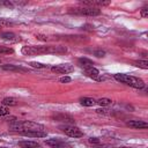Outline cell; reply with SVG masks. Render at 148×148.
<instances>
[{"label": "cell", "instance_id": "obj_1", "mask_svg": "<svg viewBox=\"0 0 148 148\" xmlns=\"http://www.w3.org/2000/svg\"><path fill=\"white\" fill-rule=\"evenodd\" d=\"M9 127H10V131L18 132L20 134L23 132H43L44 131V126L42 124L30 121V120H24V121L15 120L10 124Z\"/></svg>", "mask_w": 148, "mask_h": 148}, {"label": "cell", "instance_id": "obj_2", "mask_svg": "<svg viewBox=\"0 0 148 148\" xmlns=\"http://www.w3.org/2000/svg\"><path fill=\"white\" fill-rule=\"evenodd\" d=\"M114 79L121 83H125L132 88H136V89H141L145 87V82L142 79L136 77V76H132V75H127V74H114Z\"/></svg>", "mask_w": 148, "mask_h": 148}, {"label": "cell", "instance_id": "obj_3", "mask_svg": "<svg viewBox=\"0 0 148 148\" xmlns=\"http://www.w3.org/2000/svg\"><path fill=\"white\" fill-rule=\"evenodd\" d=\"M68 13L71 14H76V15H87V16H97L101 14V10L97 9L96 7H75V8H69Z\"/></svg>", "mask_w": 148, "mask_h": 148}, {"label": "cell", "instance_id": "obj_4", "mask_svg": "<svg viewBox=\"0 0 148 148\" xmlns=\"http://www.w3.org/2000/svg\"><path fill=\"white\" fill-rule=\"evenodd\" d=\"M21 52L25 56H34V54H42V53H50V46L44 45H27L23 46Z\"/></svg>", "mask_w": 148, "mask_h": 148}, {"label": "cell", "instance_id": "obj_5", "mask_svg": "<svg viewBox=\"0 0 148 148\" xmlns=\"http://www.w3.org/2000/svg\"><path fill=\"white\" fill-rule=\"evenodd\" d=\"M60 130H62V132L71 136V138H81L83 136V132L77 127V126H73V125H62L60 126Z\"/></svg>", "mask_w": 148, "mask_h": 148}, {"label": "cell", "instance_id": "obj_6", "mask_svg": "<svg viewBox=\"0 0 148 148\" xmlns=\"http://www.w3.org/2000/svg\"><path fill=\"white\" fill-rule=\"evenodd\" d=\"M51 71L54 72V73H59V74H68V73L74 71V67L69 64H61V65L52 66Z\"/></svg>", "mask_w": 148, "mask_h": 148}, {"label": "cell", "instance_id": "obj_7", "mask_svg": "<svg viewBox=\"0 0 148 148\" xmlns=\"http://www.w3.org/2000/svg\"><path fill=\"white\" fill-rule=\"evenodd\" d=\"M52 119L59 123H66V124H74L75 120L72 116L67 114V113H56L52 116Z\"/></svg>", "mask_w": 148, "mask_h": 148}, {"label": "cell", "instance_id": "obj_8", "mask_svg": "<svg viewBox=\"0 0 148 148\" xmlns=\"http://www.w3.org/2000/svg\"><path fill=\"white\" fill-rule=\"evenodd\" d=\"M45 143L49 146V147H51V148H68L69 146H68V143H66L65 141H62V140H60V139H49V140H46L45 141Z\"/></svg>", "mask_w": 148, "mask_h": 148}, {"label": "cell", "instance_id": "obj_9", "mask_svg": "<svg viewBox=\"0 0 148 148\" xmlns=\"http://www.w3.org/2000/svg\"><path fill=\"white\" fill-rule=\"evenodd\" d=\"M84 71H86V74L89 77H91L92 80H96V81H103L104 80V77H102L101 74H99V71L95 67H90V68H87Z\"/></svg>", "mask_w": 148, "mask_h": 148}, {"label": "cell", "instance_id": "obj_10", "mask_svg": "<svg viewBox=\"0 0 148 148\" xmlns=\"http://www.w3.org/2000/svg\"><path fill=\"white\" fill-rule=\"evenodd\" d=\"M0 37H1L2 39L7 40V42H10V43H16V42H20V40H21V38H20L16 34H14V32H9V31L2 32Z\"/></svg>", "mask_w": 148, "mask_h": 148}, {"label": "cell", "instance_id": "obj_11", "mask_svg": "<svg viewBox=\"0 0 148 148\" xmlns=\"http://www.w3.org/2000/svg\"><path fill=\"white\" fill-rule=\"evenodd\" d=\"M127 126L135 128V130H141V128L145 130L148 127V124L142 120H130V121H127Z\"/></svg>", "mask_w": 148, "mask_h": 148}, {"label": "cell", "instance_id": "obj_12", "mask_svg": "<svg viewBox=\"0 0 148 148\" xmlns=\"http://www.w3.org/2000/svg\"><path fill=\"white\" fill-rule=\"evenodd\" d=\"M77 62H79V65L82 67V68H84V69H87V68H90V67H94V61L92 60H90V59H88V58H80L79 60H77Z\"/></svg>", "mask_w": 148, "mask_h": 148}, {"label": "cell", "instance_id": "obj_13", "mask_svg": "<svg viewBox=\"0 0 148 148\" xmlns=\"http://www.w3.org/2000/svg\"><path fill=\"white\" fill-rule=\"evenodd\" d=\"M80 3L86 7H94V6H108L110 2L109 1H81Z\"/></svg>", "mask_w": 148, "mask_h": 148}, {"label": "cell", "instance_id": "obj_14", "mask_svg": "<svg viewBox=\"0 0 148 148\" xmlns=\"http://www.w3.org/2000/svg\"><path fill=\"white\" fill-rule=\"evenodd\" d=\"M2 69L3 71H12V72H27L28 69H25L24 67H21V66H15V65H3L2 66Z\"/></svg>", "mask_w": 148, "mask_h": 148}, {"label": "cell", "instance_id": "obj_15", "mask_svg": "<svg viewBox=\"0 0 148 148\" xmlns=\"http://www.w3.org/2000/svg\"><path fill=\"white\" fill-rule=\"evenodd\" d=\"M17 104H18V101L16 98H14V97H5L2 99V105L7 106V108L8 106H15Z\"/></svg>", "mask_w": 148, "mask_h": 148}, {"label": "cell", "instance_id": "obj_16", "mask_svg": "<svg viewBox=\"0 0 148 148\" xmlns=\"http://www.w3.org/2000/svg\"><path fill=\"white\" fill-rule=\"evenodd\" d=\"M22 135L24 136H28V138H44L46 136V132H23L21 133Z\"/></svg>", "mask_w": 148, "mask_h": 148}, {"label": "cell", "instance_id": "obj_17", "mask_svg": "<svg viewBox=\"0 0 148 148\" xmlns=\"http://www.w3.org/2000/svg\"><path fill=\"white\" fill-rule=\"evenodd\" d=\"M80 103L83 106H94L96 104V101L91 97H81L80 98Z\"/></svg>", "mask_w": 148, "mask_h": 148}, {"label": "cell", "instance_id": "obj_18", "mask_svg": "<svg viewBox=\"0 0 148 148\" xmlns=\"http://www.w3.org/2000/svg\"><path fill=\"white\" fill-rule=\"evenodd\" d=\"M18 145L22 148H37V147H40L39 143H37L36 141H21Z\"/></svg>", "mask_w": 148, "mask_h": 148}, {"label": "cell", "instance_id": "obj_19", "mask_svg": "<svg viewBox=\"0 0 148 148\" xmlns=\"http://www.w3.org/2000/svg\"><path fill=\"white\" fill-rule=\"evenodd\" d=\"M96 103L98 104V105H101V106H108V105H110L111 103H112V101L110 99V98H99L98 101H96Z\"/></svg>", "mask_w": 148, "mask_h": 148}, {"label": "cell", "instance_id": "obj_20", "mask_svg": "<svg viewBox=\"0 0 148 148\" xmlns=\"http://www.w3.org/2000/svg\"><path fill=\"white\" fill-rule=\"evenodd\" d=\"M135 66L140 67V68H143V69H147L148 68V61L147 60H138L134 62Z\"/></svg>", "mask_w": 148, "mask_h": 148}, {"label": "cell", "instance_id": "obj_21", "mask_svg": "<svg viewBox=\"0 0 148 148\" xmlns=\"http://www.w3.org/2000/svg\"><path fill=\"white\" fill-rule=\"evenodd\" d=\"M13 52H14V50H13L12 47H9V46H2V45H0V53L10 54V53H13Z\"/></svg>", "mask_w": 148, "mask_h": 148}, {"label": "cell", "instance_id": "obj_22", "mask_svg": "<svg viewBox=\"0 0 148 148\" xmlns=\"http://www.w3.org/2000/svg\"><path fill=\"white\" fill-rule=\"evenodd\" d=\"M29 65L31 67H35V68H46L47 67V65H44V64H40L37 61H31V62H29Z\"/></svg>", "mask_w": 148, "mask_h": 148}, {"label": "cell", "instance_id": "obj_23", "mask_svg": "<svg viewBox=\"0 0 148 148\" xmlns=\"http://www.w3.org/2000/svg\"><path fill=\"white\" fill-rule=\"evenodd\" d=\"M92 53H94L96 57H98V58H101V57H104V56H105V51H104V50H102V49H96V50H94V51H92Z\"/></svg>", "mask_w": 148, "mask_h": 148}, {"label": "cell", "instance_id": "obj_24", "mask_svg": "<svg viewBox=\"0 0 148 148\" xmlns=\"http://www.w3.org/2000/svg\"><path fill=\"white\" fill-rule=\"evenodd\" d=\"M8 25H13V22L6 20V18H0V28L2 27H8Z\"/></svg>", "mask_w": 148, "mask_h": 148}, {"label": "cell", "instance_id": "obj_25", "mask_svg": "<svg viewBox=\"0 0 148 148\" xmlns=\"http://www.w3.org/2000/svg\"><path fill=\"white\" fill-rule=\"evenodd\" d=\"M9 113V109L7 108V106H5V105H0V116H6V114H8Z\"/></svg>", "mask_w": 148, "mask_h": 148}, {"label": "cell", "instance_id": "obj_26", "mask_svg": "<svg viewBox=\"0 0 148 148\" xmlns=\"http://www.w3.org/2000/svg\"><path fill=\"white\" fill-rule=\"evenodd\" d=\"M71 81H72V79L69 76H66V75H64L59 79V82H61V83H67V82H71Z\"/></svg>", "mask_w": 148, "mask_h": 148}, {"label": "cell", "instance_id": "obj_27", "mask_svg": "<svg viewBox=\"0 0 148 148\" xmlns=\"http://www.w3.org/2000/svg\"><path fill=\"white\" fill-rule=\"evenodd\" d=\"M140 14H141V16H142V17H147V16H148V8H147V7L141 8Z\"/></svg>", "mask_w": 148, "mask_h": 148}, {"label": "cell", "instance_id": "obj_28", "mask_svg": "<svg viewBox=\"0 0 148 148\" xmlns=\"http://www.w3.org/2000/svg\"><path fill=\"white\" fill-rule=\"evenodd\" d=\"M109 110H106V109H103V108H99V109H97L96 110V112L97 113H99V114H109V112H108Z\"/></svg>", "mask_w": 148, "mask_h": 148}, {"label": "cell", "instance_id": "obj_29", "mask_svg": "<svg viewBox=\"0 0 148 148\" xmlns=\"http://www.w3.org/2000/svg\"><path fill=\"white\" fill-rule=\"evenodd\" d=\"M90 143H96V145H98L101 141H99V139H97V138H89V140H88Z\"/></svg>", "mask_w": 148, "mask_h": 148}, {"label": "cell", "instance_id": "obj_30", "mask_svg": "<svg viewBox=\"0 0 148 148\" xmlns=\"http://www.w3.org/2000/svg\"><path fill=\"white\" fill-rule=\"evenodd\" d=\"M119 148H131V147H119Z\"/></svg>", "mask_w": 148, "mask_h": 148}, {"label": "cell", "instance_id": "obj_31", "mask_svg": "<svg viewBox=\"0 0 148 148\" xmlns=\"http://www.w3.org/2000/svg\"><path fill=\"white\" fill-rule=\"evenodd\" d=\"M0 148H6V147H0Z\"/></svg>", "mask_w": 148, "mask_h": 148}, {"label": "cell", "instance_id": "obj_32", "mask_svg": "<svg viewBox=\"0 0 148 148\" xmlns=\"http://www.w3.org/2000/svg\"><path fill=\"white\" fill-rule=\"evenodd\" d=\"M37 148H40V147H37Z\"/></svg>", "mask_w": 148, "mask_h": 148}]
</instances>
